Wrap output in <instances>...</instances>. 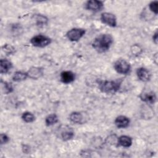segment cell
I'll use <instances>...</instances> for the list:
<instances>
[{"mask_svg":"<svg viewBox=\"0 0 158 158\" xmlns=\"http://www.w3.org/2000/svg\"><path fill=\"white\" fill-rule=\"evenodd\" d=\"M74 133L70 130H65L61 133V138L64 141H68L73 138Z\"/></svg>","mask_w":158,"mask_h":158,"instance_id":"d6986e66","label":"cell"},{"mask_svg":"<svg viewBox=\"0 0 158 158\" xmlns=\"http://www.w3.org/2000/svg\"><path fill=\"white\" fill-rule=\"evenodd\" d=\"M48 19L43 15H38V18H37V22L38 24H45L47 22Z\"/></svg>","mask_w":158,"mask_h":158,"instance_id":"cb8c5ba5","label":"cell"},{"mask_svg":"<svg viewBox=\"0 0 158 158\" xmlns=\"http://www.w3.org/2000/svg\"><path fill=\"white\" fill-rule=\"evenodd\" d=\"M152 39H153V41L154 43L157 44V41H158V33H157V31H156L154 34L153 35V36H152Z\"/></svg>","mask_w":158,"mask_h":158,"instance_id":"d4e9b609","label":"cell"},{"mask_svg":"<svg viewBox=\"0 0 158 158\" xmlns=\"http://www.w3.org/2000/svg\"><path fill=\"white\" fill-rule=\"evenodd\" d=\"M101 20L102 23L111 27H115L117 25L116 17L110 12L102 13L101 15Z\"/></svg>","mask_w":158,"mask_h":158,"instance_id":"8992f818","label":"cell"},{"mask_svg":"<svg viewBox=\"0 0 158 158\" xmlns=\"http://www.w3.org/2000/svg\"><path fill=\"white\" fill-rule=\"evenodd\" d=\"M103 2L98 0L88 1L85 4V8L89 10L98 12L103 8Z\"/></svg>","mask_w":158,"mask_h":158,"instance_id":"52a82bcc","label":"cell"},{"mask_svg":"<svg viewBox=\"0 0 158 158\" xmlns=\"http://www.w3.org/2000/svg\"><path fill=\"white\" fill-rule=\"evenodd\" d=\"M22 118L26 123H31L35 121V117L31 112H25L23 113L22 115Z\"/></svg>","mask_w":158,"mask_h":158,"instance_id":"ac0fdd59","label":"cell"},{"mask_svg":"<svg viewBox=\"0 0 158 158\" xmlns=\"http://www.w3.org/2000/svg\"><path fill=\"white\" fill-rule=\"evenodd\" d=\"M149 7L150 10L154 13L156 15L157 14V8H158V1H152L151 2V3L149 4Z\"/></svg>","mask_w":158,"mask_h":158,"instance_id":"ffe728a7","label":"cell"},{"mask_svg":"<svg viewBox=\"0 0 158 158\" xmlns=\"http://www.w3.org/2000/svg\"><path fill=\"white\" fill-rule=\"evenodd\" d=\"M70 121L74 123L79 124L83 122V115L80 112H73L69 116Z\"/></svg>","mask_w":158,"mask_h":158,"instance_id":"9a60e30c","label":"cell"},{"mask_svg":"<svg viewBox=\"0 0 158 158\" xmlns=\"http://www.w3.org/2000/svg\"><path fill=\"white\" fill-rule=\"evenodd\" d=\"M0 66H1V73L6 74L12 69V64L7 59H1L0 60Z\"/></svg>","mask_w":158,"mask_h":158,"instance_id":"5bb4252c","label":"cell"},{"mask_svg":"<svg viewBox=\"0 0 158 158\" xmlns=\"http://www.w3.org/2000/svg\"><path fill=\"white\" fill-rule=\"evenodd\" d=\"M27 73L28 75V77L35 80L40 78L43 74V71L41 68L33 67L30 68Z\"/></svg>","mask_w":158,"mask_h":158,"instance_id":"7c38bea8","label":"cell"},{"mask_svg":"<svg viewBox=\"0 0 158 158\" xmlns=\"http://www.w3.org/2000/svg\"><path fill=\"white\" fill-rule=\"evenodd\" d=\"M114 42V38L110 34H101L93 41V48L99 53L107 51Z\"/></svg>","mask_w":158,"mask_h":158,"instance_id":"6da1fadb","label":"cell"},{"mask_svg":"<svg viewBox=\"0 0 158 158\" xmlns=\"http://www.w3.org/2000/svg\"><path fill=\"white\" fill-rule=\"evenodd\" d=\"M122 80H102L98 82L99 88L101 92L114 94L120 89Z\"/></svg>","mask_w":158,"mask_h":158,"instance_id":"7a4b0ae2","label":"cell"},{"mask_svg":"<svg viewBox=\"0 0 158 158\" xmlns=\"http://www.w3.org/2000/svg\"><path fill=\"white\" fill-rule=\"evenodd\" d=\"M59 118L56 114H52L48 115L45 119V123L47 126H51L58 122Z\"/></svg>","mask_w":158,"mask_h":158,"instance_id":"e0dca14e","label":"cell"},{"mask_svg":"<svg viewBox=\"0 0 158 158\" xmlns=\"http://www.w3.org/2000/svg\"><path fill=\"white\" fill-rule=\"evenodd\" d=\"M3 51L8 54H11L15 52V49L10 44H6L2 47Z\"/></svg>","mask_w":158,"mask_h":158,"instance_id":"44dd1931","label":"cell"},{"mask_svg":"<svg viewBox=\"0 0 158 158\" xmlns=\"http://www.w3.org/2000/svg\"><path fill=\"white\" fill-rule=\"evenodd\" d=\"M30 43L33 46L44 48L51 44V39L43 35H38L31 38L30 40Z\"/></svg>","mask_w":158,"mask_h":158,"instance_id":"3957f363","label":"cell"},{"mask_svg":"<svg viewBox=\"0 0 158 158\" xmlns=\"http://www.w3.org/2000/svg\"><path fill=\"white\" fill-rule=\"evenodd\" d=\"M141 99L147 104H154L156 101L157 97L155 93L152 91L144 92L140 95Z\"/></svg>","mask_w":158,"mask_h":158,"instance_id":"9c48e42d","label":"cell"},{"mask_svg":"<svg viewBox=\"0 0 158 158\" xmlns=\"http://www.w3.org/2000/svg\"><path fill=\"white\" fill-rule=\"evenodd\" d=\"M136 75L139 80L144 82L149 81L151 77L149 70L147 69L144 67L138 68L136 70Z\"/></svg>","mask_w":158,"mask_h":158,"instance_id":"30bf717a","label":"cell"},{"mask_svg":"<svg viewBox=\"0 0 158 158\" xmlns=\"http://www.w3.org/2000/svg\"><path fill=\"white\" fill-rule=\"evenodd\" d=\"M60 81L65 84H69L73 82L75 79V73L69 70H65L60 73Z\"/></svg>","mask_w":158,"mask_h":158,"instance_id":"ba28073f","label":"cell"},{"mask_svg":"<svg viewBox=\"0 0 158 158\" xmlns=\"http://www.w3.org/2000/svg\"><path fill=\"white\" fill-rule=\"evenodd\" d=\"M4 89L5 90V93L8 94L9 93H11L13 91V88L10 83H8L7 81H5L3 84Z\"/></svg>","mask_w":158,"mask_h":158,"instance_id":"7402d4cb","label":"cell"},{"mask_svg":"<svg viewBox=\"0 0 158 158\" xmlns=\"http://www.w3.org/2000/svg\"><path fill=\"white\" fill-rule=\"evenodd\" d=\"M114 67L117 73L123 75L128 74L131 70L130 64L124 59L117 60L114 63Z\"/></svg>","mask_w":158,"mask_h":158,"instance_id":"277c9868","label":"cell"},{"mask_svg":"<svg viewBox=\"0 0 158 158\" xmlns=\"http://www.w3.org/2000/svg\"><path fill=\"white\" fill-rule=\"evenodd\" d=\"M85 34V30L82 28H74L67 31L66 36L71 41H78Z\"/></svg>","mask_w":158,"mask_h":158,"instance_id":"5b68a950","label":"cell"},{"mask_svg":"<svg viewBox=\"0 0 158 158\" xmlns=\"http://www.w3.org/2000/svg\"><path fill=\"white\" fill-rule=\"evenodd\" d=\"M132 144V139L127 135L120 136L117 140V145L124 148H128Z\"/></svg>","mask_w":158,"mask_h":158,"instance_id":"4fadbf2b","label":"cell"},{"mask_svg":"<svg viewBox=\"0 0 158 158\" xmlns=\"http://www.w3.org/2000/svg\"><path fill=\"white\" fill-rule=\"evenodd\" d=\"M0 139H1V144H4L9 142V136L4 133H1L0 135Z\"/></svg>","mask_w":158,"mask_h":158,"instance_id":"603a6c76","label":"cell"},{"mask_svg":"<svg viewBox=\"0 0 158 158\" xmlns=\"http://www.w3.org/2000/svg\"><path fill=\"white\" fill-rule=\"evenodd\" d=\"M27 78H28V75L27 72H23L22 71H17L14 73L12 77V80L14 81L19 82V81H22L26 80Z\"/></svg>","mask_w":158,"mask_h":158,"instance_id":"2e32d148","label":"cell"},{"mask_svg":"<svg viewBox=\"0 0 158 158\" xmlns=\"http://www.w3.org/2000/svg\"><path fill=\"white\" fill-rule=\"evenodd\" d=\"M114 123L118 128H125L129 126L130 120L125 115H119L115 119Z\"/></svg>","mask_w":158,"mask_h":158,"instance_id":"8fae6325","label":"cell"}]
</instances>
